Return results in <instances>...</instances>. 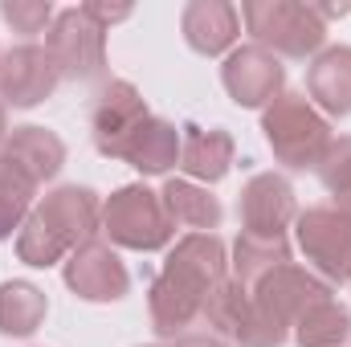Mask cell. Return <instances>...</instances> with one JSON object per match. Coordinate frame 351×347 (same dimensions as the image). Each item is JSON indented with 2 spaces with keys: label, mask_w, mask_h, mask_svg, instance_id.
<instances>
[{
  "label": "cell",
  "mask_w": 351,
  "mask_h": 347,
  "mask_svg": "<svg viewBox=\"0 0 351 347\" xmlns=\"http://www.w3.org/2000/svg\"><path fill=\"white\" fill-rule=\"evenodd\" d=\"M45 53L66 82H94L106 70V29L82 8H62L45 33Z\"/></svg>",
  "instance_id": "5b68a950"
},
{
  "label": "cell",
  "mask_w": 351,
  "mask_h": 347,
  "mask_svg": "<svg viewBox=\"0 0 351 347\" xmlns=\"http://www.w3.org/2000/svg\"><path fill=\"white\" fill-rule=\"evenodd\" d=\"M62 278H66V286H70L82 302H119V298L131 290L127 265L114 254V246L102 241V237L78 246V250L66 258Z\"/></svg>",
  "instance_id": "30bf717a"
},
{
  "label": "cell",
  "mask_w": 351,
  "mask_h": 347,
  "mask_svg": "<svg viewBox=\"0 0 351 347\" xmlns=\"http://www.w3.org/2000/svg\"><path fill=\"white\" fill-rule=\"evenodd\" d=\"M335 208H339V213H343V217L351 221V188H348V192H339V196H335Z\"/></svg>",
  "instance_id": "f546056e"
},
{
  "label": "cell",
  "mask_w": 351,
  "mask_h": 347,
  "mask_svg": "<svg viewBox=\"0 0 351 347\" xmlns=\"http://www.w3.org/2000/svg\"><path fill=\"white\" fill-rule=\"evenodd\" d=\"M0 16L12 25V33H25V37H37V33H49L53 25V4L49 0H4L0 4Z\"/></svg>",
  "instance_id": "484cf974"
},
{
  "label": "cell",
  "mask_w": 351,
  "mask_h": 347,
  "mask_svg": "<svg viewBox=\"0 0 351 347\" xmlns=\"http://www.w3.org/2000/svg\"><path fill=\"white\" fill-rule=\"evenodd\" d=\"M319 180H323V188L331 192V196H339V192H348L351 188V135H339V139H331V147H327V156L319 160Z\"/></svg>",
  "instance_id": "4316f807"
},
{
  "label": "cell",
  "mask_w": 351,
  "mask_h": 347,
  "mask_svg": "<svg viewBox=\"0 0 351 347\" xmlns=\"http://www.w3.org/2000/svg\"><path fill=\"white\" fill-rule=\"evenodd\" d=\"M241 21L254 45L269 49L274 58L302 62V58L323 53V41H327L323 16L315 12V4H302V0H245Z\"/></svg>",
  "instance_id": "3957f363"
},
{
  "label": "cell",
  "mask_w": 351,
  "mask_h": 347,
  "mask_svg": "<svg viewBox=\"0 0 351 347\" xmlns=\"http://www.w3.org/2000/svg\"><path fill=\"white\" fill-rule=\"evenodd\" d=\"M16 258L25 261V265H33V270H49V265H58V261L70 258V250L29 213V221H25L21 233H16Z\"/></svg>",
  "instance_id": "d4e9b609"
},
{
  "label": "cell",
  "mask_w": 351,
  "mask_h": 347,
  "mask_svg": "<svg viewBox=\"0 0 351 347\" xmlns=\"http://www.w3.org/2000/svg\"><path fill=\"white\" fill-rule=\"evenodd\" d=\"M33 217H37L70 254L102 233V200H98V192L78 188V184H62V188L45 192V196L37 200Z\"/></svg>",
  "instance_id": "ba28073f"
},
{
  "label": "cell",
  "mask_w": 351,
  "mask_h": 347,
  "mask_svg": "<svg viewBox=\"0 0 351 347\" xmlns=\"http://www.w3.org/2000/svg\"><path fill=\"white\" fill-rule=\"evenodd\" d=\"M294 237L302 258L311 261V274H319L327 286L351 282V221L335 204H315L298 213Z\"/></svg>",
  "instance_id": "8992f818"
},
{
  "label": "cell",
  "mask_w": 351,
  "mask_h": 347,
  "mask_svg": "<svg viewBox=\"0 0 351 347\" xmlns=\"http://www.w3.org/2000/svg\"><path fill=\"white\" fill-rule=\"evenodd\" d=\"M82 12H86L94 25H114V21H127L131 16V4H82Z\"/></svg>",
  "instance_id": "83f0119b"
},
{
  "label": "cell",
  "mask_w": 351,
  "mask_h": 347,
  "mask_svg": "<svg viewBox=\"0 0 351 347\" xmlns=\"http://www.w3.org/2000/svg\"><path fill=\"white\" fill-rule=\"evenodd\" d=\"M184 41L200 58H229L241 37V12L229 0H192L180 16Z\"/></svg>",
  "instance_id": "5bb4252c"
},
{
  "label": "cell",
  "mask_w": 351,
  "mask_h": 347,
  "mask_svg": "<svg viewBox=\"0 0 351 347\" xmlns=\"http://www.w3.org/2000/svg\"><path fill=\"white\" fill-rule=\"evenodd\" d=\"M290 261V241L286 237H262V233H241L233 241V278L245 282L250 290L262 282L265 274H274L278 265Z\"/></svg>",
  "instance_id": "7402d4cb"
},
{
  "label": "cell",
  "mask_w": 351,
  "mask_h": 347,
  "mask_svg": "<svg viewBox=\"0 0 351 347\" xmlns=\"http://www.w3.org/2000/svg\"><path fill=\"white\" fill-rule=\"evenodd\" d=\"M180 168L188 172V180L196 184H217V180H225L229 168H233V156H237V143H233V135L229 131H221V127H196V123H188V127H180Z\"/></svg>",
  "instance_id": "2e32d148"
},
{
  "label": "cell",
  "mask_w": 351,
  "mask_h": 347,
  "mask_svg": "<svg viewBox=\"0 0 351 347\" xmlns=\"http://www.w3.org/2000/svg\"><path fill=\"white\" fill-rule=\"evenodd\" d=\"M262 135L286 172H315L335 139L327 115H319L315 102L294 90H282L262 110Z\"/></svg>",
  "instance_id": "7a4b0ae2"
},
{
  "label": "cell",
  "mask_w": 351,
  "mask_h": 347,
  "mask_svg": "<svg viewBox=\"0 0 351 347\" xmlns=\"http://www.w3.org/2000/svg\"><path fill=\"white\" fill-rule=\"evenodd\" d=\"M237 217L241 233H262V237H286V229L298 217V200L290 180L278 172H258L245 180L237 196Z\"/></svg>",
  "instance_id": "7c38bea8"
},
{
  "label": "cell",
  "mask_w": 351,
  "mask_h": 347,
  "mask_svg": "<svg viewBox=\"0 0 351 347\" xmlns=\"http://www.w3.org/2000/svg\"><path fill=\"white\" fill-rule=\"evenodd\" d=\"M306 98L319 115L348 119L351 115V45H327L306 66Z\"/></svg>",
  "instance_id": "9a60e30c"
},
{
  "label": "cell",
  "mask_w": 351,
  "mask_h": 347,
  "mask_svg": "<svg viewBox=\"0 0 351 347\" xmlns=\"http://www.w3.org/2000/svg\"><path fill=\"white\" fill-rule=\"evenodd\" d=\"M250 307H254V290L245 286V282H237L233 274L204 298V311H200V319L213 327V335H237V327L245 323V315H250Z\"/></svg>",
  "instance_id": "cb8c5ba5"
},
{
  "label": "cell",
  "mask_w": 351,
  "mask_h": 347,
  "mask_svg": "<svg viewBox=\"0 0 351 347\" xmlns=\"http://www.w3.org/2000/svg\"><path fill=\"white\" fill-rule=\"evenodd\" d=\"M229 278V254L217 233H184L168 250L152 290L147 311L160 339H180L200 319L204 298Z\"/></svg>",
  "instance_id": "6da1fadb"
},
{
  "label": "cell",
  "mask_w": 351,
  "mask_h": 347,
  "mask_svg": "<svg viewBox=\"0 0 351 347\" xmlns=\"http://www.w3.org/2000/svg\"><path fill=\"white\" fill-rule=\"evenodd\" d=\"M4 139H8V106L0 102V147H4Z\"/></svg>",
  "instance_id": "4dcf8cb0"
},
{
  "label": "cell",
  "mask_w": 351,
  "mask_h": 347,
  "mask_svg": "<svg viewBox=\"0 0 351 347\" xmlns=\"http://www.w3.org/2000/svg\"><path fill=\"white\" fill-rule=\"evenodd\" d=\"M319 298H331V286L319 274H311L306 265H298V261L278 265L274 274H265L254 286V307L262 315H269L278 327H286V331H294L298 315L306 307H315Z\"/></svg>",
  "instance_id": "9c48e42d"
},
{
  "label": "cell",
  "mask_w": 351,
  "mask_h": 347,
  "mask_svg": "<svg viewBox=\"0 0 351 347\" xmlns=\"http://www.w3.org/2000/svg\"><path fill=\"white\" fill-rule=\"evenodd\" d=\"M290 335L298 347H343L351 339V311L335 298H319L298 315Z\"/></svg>",
  "instance_id": "44dd1931"
},
{
  "label": "cell",
  "mask_w": 351,
  "mask_h": 347,
  "mask_svg": "<svg viewBox=\"0 0 351 347\" xmlns=\"http://www.w3.org/2000/svg\"><path fill=\"white\" fill-rule=\"evenodd\" d=\"M221 82L229 90V98L245 110H265L282 90H286V70L282 62L262 49V45H237L225 66H221Z\"/></svg>",
  "instance_id": "8fae6325"
},
{
  "label": "cell",
  "mask_w": 351,
  "mask_h": 347,
  "mask_svg": "<svg viewBox=\"0 0 351 347\" xmlns=\"http://www.w3.org/2000/svg\"><path fill=\"white\" fill-rule=\"evenodd\" d=\"M102 233L119 250L156 254V250L172 246L176 225L160 200V192H152L147 184H123L102 204Z\"/></svg>",
  "instance_id": "277c9868"
},
{
  "label": "cell",
  "mask_w": 351,
  "mask_h": 347,
  "mask_svg": "<svg viewBox=\"0 0 351 347\" xmlns=\"http://www.w3.org/2000/svg\"><path fill=\"white\" fill-rule=\"evenodd\" d=\"M147 347H160V344H147Z\"/></svg>",
  "instance_id": "1f68e13d"
},
{
  "label": "cell",
  "mask_w": 351,
  "mask_h": 347,
  "mask_svg": "<svg viewBox=\"0 0 351 347\" xmlns=\"http://www.w3.org/2000/svg\"><path fill=\"white\" fill-rule=\"evenodd\" d=\"M0 58H4V53H0Z\"/></svg>",
  "instance_id": "d6a6232c"
},
{
  "label": "cell",
  "mask_w": 351,
  "mask_h": 347,
  "mask_svg": "<svg viewBox=\"0 0 351 347\" xmlns=\"http://www.w3.org/2000/svg\"><path fill=\"white\" fill-rule=\"evenodd\" d=\"M37 180L25 172L21 164H12L8 156H0V241H8L12 233H21V225L29 221V213L37 208Z\"/></svg>",
  "instance_id": "603a6c76"
},
{
  "label": "cell",
  "mask_w": 351,
  "mask_h": 347,
  "mask_svg": "<svg viewBox=\"0 0 351 347\" xmlns=\"http://www.w3.org/2000/svg\"><path fill=\"white\" fill-rule=\"evenodd\" d=\"M0 156H8L12 164H21L37 184L53 180V176L66 168V143H62L49 127H37V123L12 127L8 139H4V147H0Z\"/></svg>",
  "instance_id": "e0dca14e"
},
{
  "label": "cell",
  "mask_w": 351,
  "mask_h": 347,
  "mask_svg": "<svg viewBox=\"0 0 351 347\" xmlns=\"http://www.w3.org/2000/svg\"><path fill=\"white\" fill-rule=\"evenodd\" d=\"M62 82L53 58L45 53V45H12L4 58H0V102L4 106H16V110H29L37 102H45Z\"/></svg>",
  "instance_id": "4fadbf2b"
},
{
  "label": "cell",
  "mask_w": 351,
  "mask_h": 347,
  "mask_svg": "<svg viewBox=\"0 0 351 347\" xmlns=\"http://www.w3.org/2000/svg\"><path fill=\"white\" fill-rule=\"evenodd\" d=\"M152 119L143 94L135 90V82H106V86L94 94V106H90V135H94V147L98 156L106 160H123V147L131 143V135Z\"/></svg>",
  "instance_id": "52a82bcc"
},
{
  "label": "cell",
  "mask_w": 351,
  "mask_h": 347,
  "mask_svg": "<svg viewBox=\"0 0 351 347\" xmlns=\"http://www.w3.org/2000/svg\"><path fill=\"white\" fill-rule=\"evenodd\" d=\"M172 347H229L221 335H204V331H188V335H180V339H172Z\"/></svg>",
  "instance_id": "f1b7e54d"
},
{
  "label": "cell",
  "mask_w": 351,
  "mask_h": 347,
  "mask_svg": "<svg viewBox=\"0 0 351 347\" xmlns=\"http://www.w3.org/2000/svg\"><path fill=\"white\" fill-rule=\"evenodd\" d=\"M49 315V298L41 286L25 282V278H12V282H0V335L8 339H29Z\"/></svg>",
  "instance_id": "ffe728a7"
},
{
  "label": "cell",
  "mask_w": 351,
  "mask_h": 347,
  "mask_svg": "<svg viewBox=\"0 0 351 347\" xmlns=\"http://www.w3.org/2000/svg\"><path fill=\"white\" fill-rule=\"evenodd\" d=\"M160 200H164V208H168L172 225L192 229V233H213V229H221V221H225L221 200H217L208 188L192 184V180H176V176H172V180L164 184Z\"/></svg>",
  "instance_id": "d6986e66"
},
{
  "label": "cell",
  "mask_w": 351,
  "mask_h": 347,
  "mask_svg": "<svg viewBox=\"0 0 351 347\" xmlns=\"http://www.w3.org/2000/svg\"><path fill=\"white\" fill-rule=\"evenodd\" d=\"M180 139L184 135L176 131V123L152 115L123 147V164H131L139 176H168L180 164Z\"/></svg>",
  "instance_id": "ac0fdd59"
}]
</instances>
